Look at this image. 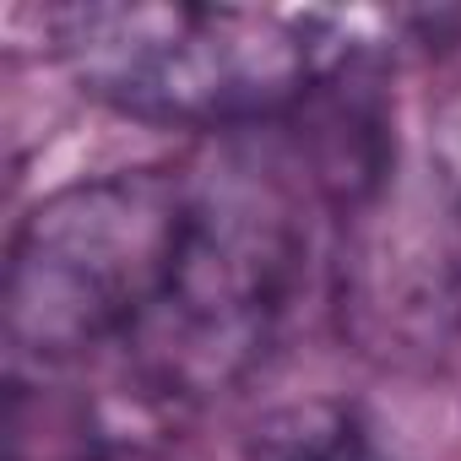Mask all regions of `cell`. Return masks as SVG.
<instances>
[{"mask_svg": "<svg viewBox=\"0 0 461 461\" xmlns=\"http://www.w3.org/2000/svg\"><path fill=\"white\" fill-rule=\"evenodd\" d=\"M342 240V321L380 358H439L461 331V190L434 168L429 195L396 179L353 206Z\"/></svg>", "mask_w": 461, "mask_h": 461, "instance_id": "277c9868", "label": "cell"}, {"mask_svg": "<svg viewBox=\"0 0 461 461\" xmlns=\"http://www.w3.org/2000/svg\"><path fill=\"white\" fill-rule=\"evenodd\" d=\"M195 190L168 168H125L44 195L12 240L6 342L33 364L125 348L163 304L190 240Z\"/></svg>", "mask_w": 461, "mask_h": 461, "instance_id": "7a4b0ae2", "label": "cell"}, {"mask_svg": "<svg viewBox=\"0 0 461 461\" xmlns=\"http://www.w3.org/2000/svg\"><path fill=\"white\" fill-rule=\"evenodd\" d=\"M245 461H385V456L353 407L315 396L267 412L245 439Z\"/></svg>", "mask_w": 461, "mask_h": 461, "instance_id": "5b68a950", "label": "cell"}, {"mask_svg": "<svg viewBox=\"0 0 461 461\" xmlns=\"http://www.w3.org/2000/svg\"><path fill=\"white\" fill-rule=\"evenodd\" d=\"M304 240L294 217L256 190L201 195L174 288L125 342L136 385L190 407L245 380L288 310Z\"/></svg>", "mask_w": 461, "mask_h": 461, "instance_id": "3957f363", "label": "cell"}, {"mask_svg": "<svg viewBox=\"0 0 461 461\" xmlns=\"http://www.w3.org/2000/svg\"><path fill=\"white\" fill-rule=\"evenodd\" d=\"M168 412H179V407L141 391V385H131L125 402H104L82 423L77 461H185Z\"/></svg>", "mask_w": 461, "mask_h": 461, "instance_id": "8992f818", "label": "cell"}, {"mask_svg": "<svg viewBox=\"0 0 461 461\" xmlns=\"http://www.w3.org/2000/svg\"><path fill=\"white\" fill-rule=\"evenodd\" d=\"M55 55L77 87L152 125H261L358 60L337 12H250L201 0H104L55 12Z\"/></svg>", "mask_w": 461, "mask_h": 461, "instance_id": "6da1fadb", "label": "cell"}]
</instances>
